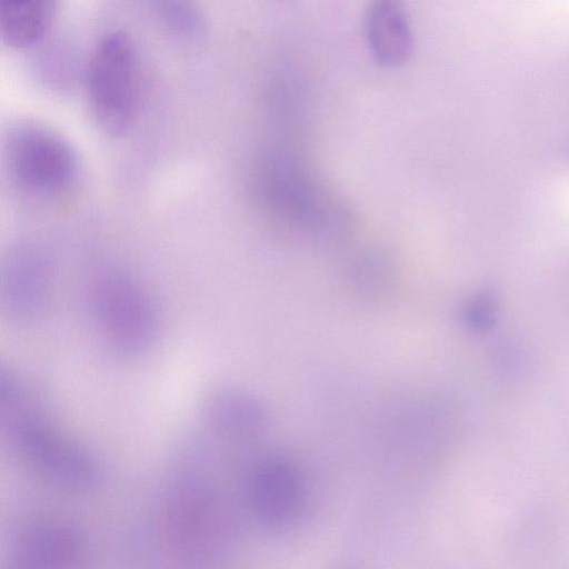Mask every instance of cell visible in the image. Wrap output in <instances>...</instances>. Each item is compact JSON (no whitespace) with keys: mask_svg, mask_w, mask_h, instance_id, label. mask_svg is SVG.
<instances>
[{"mask_svg":"<svg viewBox=\"0 0 569 569\" xmlns=\"http://www.w3.org/2000/svg\"><path fill=\"white\" fill-rule=\"evenodd\" d=\"M52 264L31 242L11 246L1 266L0 296L3 312L18 323H30L44 312L52 288Z\"/></svg>","mask_w":569,"mask_h":569,"instance_id":"obj_7","label":"cell"},{"mask_svg":"<svg viewBox=\"0 0 569 569\" xmlns=\"http://www.w3.org/2000/svg\"><path fill=\"white\" fill-rule=\"evenodd\" d=\"M58 0H0V33L4 46L27 49L50 29Z\"/></svg>","mask_w":569,"mask_h":569,"instance_id":"obj_11","label":"cell"},{"mask_svg":"<svg viewBox=\"0 0 569 569\" xmlns=\"http://www.w3.org/2000/svg\"><path fill=\"white\" fill-rule=\"evenodd\" d=\"M87 551L86 538L76 525L43 517L18 529L10 546V559L23 568H66L83 561Z\"/></svg>","mask_w":569,"mask_h":569,"instance_id":"obj_8","label":"cell"},{"mask_svg":"<svg viewBox=\"0 0 569 569\" xmlns=\"http://www.w3.org/2000/svg\"><path fill=\"white\" fill-rule=\"evenodd\" d=\"M91 318L102 346L119 359H139L152 349L160 331L158 305L131 273L108 269L90 290Z\"/></svg>","mask_w":569,"mask_h":569,"instance_id":"obj_3","label":"cell"},{"mask_svg":"<svg viewBox=\"0 0 569 569\" xmlns=\"http://www.w3.org/2000/svg\"><path fill=\"white\" fill-rule=\"evenodd\" d=\"M365 33L378 63L399 67L410 59L413 38L403 0H370L365 16Z\"/></svg>","mask_w":569,"mask_h":569,"instance_id":"obj_10","label":"cell"},{"mask_svg":"<svg viewBox=\"0 0 569 569\" xmlns=\"http://www.w3.org/2000/svg\"><path fill=\"white\" fill-rule=\"evenodd\" d=\"M244 507L267 529H282L300 515L305 503L303 481L289 460L276 455L256 459L246 470Z\"/></svg>","mask_w":569,"mask_h":569,"instance_id":"obj_6","label":"cell"},{"mask_svg":"<svg viewBox=\"0 0 569 569\" xmlns=\"http://www.w3.org/2000/svg\"><path fill=\"white\" fill-rule=\"evenodd\" d=\"M200 416L216 437L243 442L259 437L268 425V413L260 400L237 389H219L202 400Z\"/></svg>","mask_w":569,"mask_h":569,"instance_id":"obj_9","label":"cell"},{"mask_svg":"<svg viewBox=\"0 0 569 569\" xmlns=\"http://www.w3.org/2000/svg\"><path fill=\"white\" fill-rule=\"evenodd\" d=\"M157 6L166 13L167 19H171L180 28L194 26V16L187 0H154Z\"/></svg>","mask_w":569,"mask_h":569,"instance_id":"obj_12","label":"cell"},{"mask_svg":"<svg viewBox=\"0 0 569 569\" xmlns=\"http://www.w3.org/2000/svg\"><path fill=\"white\" fill-rule=\"evenodd\" d=\"M41 390L12 368L0 373V419L4 435L29 469L54 487L90 492L103 481L96 455L51 420Z\"/></svg>","mask_w":569,"mask_h":569,"instance_id":"obj_2","label":"cell"},{"mask_svg":"<svg viewBox=\"0 0 569 569\" xmlns=\"http://www.w3.org/2000/svg\"><path fill=\"white\" fill-rule=\"evenodd\" d=\"M203 445L189 440L178 447L157 515L162 548L189 565L222 559L238 533L234 506L212 477Z\"/></svg>","mask_w":569,"mask_h":569,"instance_id":"obj_1","label":"cell"},{"mask_svg":"<svg viewBox=\"0 0 569 569\" xmlns=\"http://www.w3.org/2000/svg\"><path fill=\"white\" fill-rule=\"evenodd\" d=\"M87 92L92 117L106 133L119 136L132 126L139 108V60L124 31H112L97 44L88 68Z\"/></svg>","mask_w":569,"mask_h":569,"instance_id":"obj_4","label":"cell"},{"mask_svg":"<svg viewBox=\"0 0 569 569\" xmlns=\"http://www.w3.org/2000/svg\"><path fill=\"white\" fill-rule=\"evenodd\" d=\"M6 162L13 182L24 191L51 196L66 191L79 172L77 153L56 131L38 123H19L4 143Z\"/></svg>","mask_w":569,"mask_h":569,"instance_id":"obj_5","label":"cell"}]
</instances>
